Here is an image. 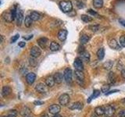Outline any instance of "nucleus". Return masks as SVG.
<instances>
[{"mask_svg": "<svg viewBox=\"0 0 125 117\" xmlns=\"http://www.w3.org/2000/svg\"><path fill=\"white\" fill-rule=\"evenodd\" d=\"M60 7L63 13H70V12H71L73 9V5L70 1L63 0V1H61L60 2Z\"/></svg>", "mask_w": 125, "mask_h": 117, "instance_id": "nucleus-1", "label": "nucleus"}, {"mask_svg": "<svg viewBox=\"0 0 125 117\" xmlns=\"http://www.w3.org/2000/svg\"><path fill=\"white\" fill-rule=\"evenodd\" d=\"M74 77H75V79L78 84L81 86L83 85L84 80V74L83 72L80 71V70H75L74 71Z\"/></svg>", "mask_w": 125, "mask_h": 117, "instance_id": "nucleus-2", "label": "nucleus"}, {"mask_svg": "<svg viewBox=\"0 0 125 117\" xmlns=\"http://www.w3.org/2000/svg\"><path fill=\"white\" fill-rule=\"evenodd\" d=\"M59 102L62 106H66L70 102V96L67 94H62L59 98Z\"/></svg>", "mask_w": 125, "mask_h": 117, "instance_id": "nucleus-3", "label": "nucleus"}, {"mask_svg": "<svg viewBox=\"0 0 125 117\" xmlns=\"http://www.w3.org/2000/svg\"><path fill=\"white\" fill-rule=\"evenodd\" d=\"M73 66L76 70H80V71H83L84 69V66L83 62H82V59L81 58L77 57L75 58V60L73 62Z\"/></svg>", "mask_w": 125, "mask_h": 117, "instance_id": "nucleus-4", "label": "nucleus"}, {"mask_svg": "<svg viewBox=\"0 0 125 117\" xmlns=\"http://www.w3.org/2000/svg\"><path fill=\"white\" fill-rule=\"evenodd\" d=\"M72 76H73V73H72L71 69L66 68L64 70V73H63V77H64V80H66V82L70 83L72 80Z\"/></svg>", "mask_w": 125, "mask_h": 117, "instance_id": "nucleus-5", "label": "nucleus"}, {"mask_svg": "<svg viewBox=\"0 0 125 117\" xmlns=\"http://www.w3.org/2000/svg\"><path fill=\"white\" fill-rule=\"evenodd\" d=\"M31 56L32 58H38L40 56V55L42 54V51L40 49V48L38 46H33L31 49Z\"/></svg>", "mask_w": 125, "mask_h": 117, "instance_id": "nucleus-6", "label": "nucleus"}, {"mask_svg": "<svg viewBox=\"0 0 125 117\" xmlns=\"http://www.w3.org/2000/svg\"><path fill=\"white\" fill-rule=\"evenodd\" d=\"M48 88L49 87L46 84L40 83V84H38L36 86H35V90H36L38 93L45 94L46 92H48Z\"/></svg>", "mask_w": 125, "mask_h": 117, "instance_id": "nucleus-7", "label": "nucleus"}, {"mask_svg": "<svg viewBox=\"0 0 125 117\" xmlns=\"http://www.w3.org/2000/svg\"><path fill=\"white\" fill-rule=\"evenodd\" d=\"M60 110H61L60 105H56V104L52 105L49 107V112L52 115H57L58 113L60 112Z\"/></svg>", "mask_w": 125, "mask_h": 117, "instance_id": "nucleus-8", "label": "nucleus"}, {"mask_svg": "<svg viewBox=\"0 0 125 117\" xmlns=\"http://www.w3.org/2000/svg\"><path fill=\"white\" fill-rule=\"evenodd\" d=\"M115 108L112 105H108L105 108V116L106 117H112L115 114Z\"/></svg>", "mask_w": 125, "mask_h": 117, "instance_id": "nucleus-9", "label": "nucleus"}, {"mask_svg": "<svg viewBox=\"0 0 125 117\" xmlns=\"http://www.w3.org/2000/svg\"><path fill=\"white\" fill-rule=\"evenodd\" d=\"M35 79H36V75L34 73H29L27 74L26 77V81L27 83L29 85H31L34 84V82L35 81Z\"/></svg>", "mask_w": 125, "mask_h": 117, "instance_id": "nucleus-10", "label": "nucleus"}, {"mask_svg": "<svg viewBox=\"0 0 125 117\" xmlns=\"http://www.w3.org/2000/svg\"><path fill=\"white\" fill-rule=\"evenodd\" d=\"M109 46L110 47L113 49H116V50H119L121 49V45H119V43L117 42L115 39H110L108 42Z\"/></svg>", "mask_w": 125, "mask_h": 117, "instance_id": "nucleus-11", "label": "nucleus"}, {"mask_svg": "<svg viewBox=\"0 0 125 117\" xmlns=\"http://www.w3.org/2000/svg\"><path fill=\"white\" fill-rule=\"evenodd\" d=\"M66 36H67V30H60L58 33V38L59 40L61 41H64L66 39Z\"/></svg>", "mask_w": 125, "mask_h": 117, "instance_id": "nucleus-12", "label": "nucleus"}, {"mask_svg": "<svg viewBox=\"0 0 125 117\" xmlns=\"http://www.w3.org/2000/svg\"><path fill=\"white\" fill-rule=\"evenodd\" d=\"M2 17H3V19L5 20L6 22H9V23H11V22H13L14 20L13 17V15H12L11 11H10V12H6V13H4L3 15H2Z\"/></svg>", "mask_w": 125, "mask_h": 117, "instance_id": "nucleus-13", "label": "nucleus"}, {"mask_svg": "<svg viewBox=\"0 0 125 117\" xmlns=\"http://www.w3.org/2000/svg\"><path fill=\"white\" fill-rule=\"evenodd\" d=\"M12 92V89L10 86H4L2 89V95L3 97H7L9 96Z\"/></svg>", "mask_w": 125, "mask_h": 117, "instance_id": "nucleus-14", "label": "nucleus"}, {"mask_svg": "<svg viewBox=\"0 0 125 117\" xmlns=\"http://www.w3.org/2000/svg\"><path fill=\"white\" fill-rule=\"evenodd\" d=\"M55 80H54V77L53 76H49L46 78L45 80V84L48 86L49 88H52L54 84H55Z\"/></svg>", "mask_w": 125, "mask_h": 117, "instance_id": "nucleus-15", "label": "nucleus"}, {"mask_svg": "<svg viewBox=\"0 0 125 117\" xmlns=\"http://www.w3.org/2000/svg\"><path fill=\"white\" fill-rule=\"evenodd\" d=\"M54 80H55V82H56V84H61L62 81V79H63V75L61 73H56L54 74Z\"/></svg>", "mask_w": 125, "mask_h": 117, "instance_id": "nucleus-16", "label": "nucleus"}, {"mask_svg": "<svg viewBox=\"0 0 125 117\" xmlns=\"http://www.w3.org/2000/svg\"><path fill=\"white\" fill-rule=\"evenodd\" d=\"M83 107V104L79 102V101H77V102H74L72 105H70L69 106V108L71 109V110H74V109H78V110H81Z\"/></svg>", "mask_w": 125, "mask_h": 117, "instance_id": "nucleus-17", "label": "nucleus"}, {"mask_svg": "<svg viewBox=\"0 0 125 117\" xmlns=\"http://www.w3.org/2000/svg\"><path fill=\"white\" fill-rule=\"evenodd\" d=\"M23 19V13L22 10H17V25L21 26V23Z\"/></svg>", "mask_w": 125, "mask_h": 117, "instance_id": "nucleus-18", "label": "nucleus"}, {"mask_svg": "<svg viewBox=\"0 0 125 117\" xmlns=\"http://www.w3.org/2000/svg\"><path fill=\"white\" fill-rule=\"evenodd\" d=\"M30 17L33 20V21H37L38 20H40L42 18V15L38 13V12L36 11H33V12H31V14H30Z\"/></svg>", "mask_w": 125, "mask_h": 117, "instance_id": "nucleus-19", "label": "nucleus"}, {"mask_svg": "<svg viewBox=\"0 0 125 117\" xmlns=\"http://www.w3.org/2000/svg\"><path fill=\"white\" fill-rule=\"evenodd\" d=\"M21 116L23 117H27V116H28L30 115V113H31V109L28 108V107H27V106H24V107H23L21 108Z\"/></svg>", "mask_w": 125, "mask_h": 117, "instance_id": "nucleus-20", "label": "nucleus"}, {"mask_svg": "<svg viewBox=\"0 0 125 117\" xmlns=\"http://www.w3.org/2000/svg\"><path fill=\"white\" fill-rule=\"evenodd\" d=\"M116 80V76L113 72H109L108 75V82L109 84H114Z\"/></svg>", "mask_w": 125, "mask_h": 117, "instance_id": "nucleus-21", "label": "nucleus"}, {"mask_svg": "<svg viewBox=\"0 0 125 117\" xmlns=\"http://www.w3.org/2000/svg\"><path fill=\"white\" fill-rule=\"evenodd\" d=\"M47 42H48V39H47L46 38H41L38 40V44L42 49L45 48Z\"/></svg>", "mask_w": 125, "mask_h": 117, "instance_id": "nucleus-22", "label": "nucleus"}, {"mask_svg": "<svg viewBox=\"0 0 125 117\" xmlns=\"http://www.w3.org/2000/svg\"><path fill=\"white\" fill-rule=\"evenodd\" d=\"M49 48H50V50L52 51V52H56V51H59L61 49V47L60 45L58 44V43L52 41V42H51Z\"/></svg>", "mask_w": 125, "mask_h": 117, "instance_id": "nucleus-23", "label": "nucleus"}, {"mask_svg": "<svg viewBox=\"0 0 125 117\" xmlns=\"http://www.w3.org/2000/svg\"><path fill=\"white\" fill-rule=\"evenodd\" d=\"M95 113L98 116H102L105 115V108L102 106H98L95 108Z\"/></svg>", "mask_w": 125, "mask_h": 117, "instance_id": "nucleus-24", "label": "nucleus"}, {"mask_svg": "<svg viewBox=\"0 0 125 117\" xmlns=\"http://www.w3.org/2000/svg\"><path fill=\"white\" fill-rule=\"evenodd\" d=\"M97 57L99 60L103 59V58L105 56V49L103 48H101L97 51Z\"/></svg>", "mask_w": 125, "mask_h": 117, "instance_id": "nucleus-25", "label": "nucleus"}, {"mask_svg": "<svg viewBox=\"0 0 125 117\" xmlns=\"http://www.w3.org/2000/svg\"><path fill=\"white\" fill-rule=\"evenodd\" d=\"M93 6L96 9H100L103 6V0H93Z\"/></svg>", "mask_w": 125, "mask_h": 117, "instance_id": "nucleus-26", "label": "nucleus"}, {"mask_svg": "<svg viewBox=\"0 0 125 117\" xmlns=\"http://www.w3.org/2000/svg\"><path fill=\"white\" fill-rule=\"evenodd\" d=\"M32 22H33V20L31 18L30 16H27L24 19V25L27 27H30L32 25Z\"/></svg>", "mask_w": 125, "mask_h": 117, "instance_id": "nucleus-27", "label": "nucleus"}, {"mask_svg": "<svg viewBox=\"0 0 125 117\" xmlns=\"http://www.w3.org/2000/svg\"><path fill=\"white\" fill-rule=\"evenodd\" d=\"M90 40V36H88V35L87 34H84V35H82V36L80 38V41L82 45H84L86 44L88 41Z\"/></svg>", "mask_w": 125, "mask_h": 117, "instance_id": "nucleus-28", "label": "nucleus"}, {"mask_svg": "<svg viewBox=\"0 0 125 117\" xmlns=\"http://www.w3.org/2000/svg\"><path fill=\"white\" fill-rule=\"evenodd\" d=\"M81 58L82 59H84V61H86V62L90 61V55L88 52L84 51V52L81 53Z\"/></svg>", "mask_w": 125, "mask_h": 117, "instance_id": "nucleus-29", "label": "nucleus"}, {"mask_svg": "<svg viewBox=\"0 0 125 117\" xmlns=\"http://www.w3.org/2000/svg\"><path fill=\"white\" fill-rule=\"evenodd\" d=\"M113 62L112 61H110V60H109V61H106L103 64V67H104L105 69L109 70V69H111V68L113 67Z\"/></svg>", "mask_w": 125, "mask_h": 117, "instance_id": "nucleus-30", "label": "nucleus"}, {"mask_svg": "<svg viewBox=\"0 0 125 117\" xmlns=\"http://www.w3.org/2000/svg\"><path fill=\"white\" fill-rule=\"evenodd\" d=\"M81 20H83L84 22H85V23H89V22L92 21V20H93V18L90 17V16L85 15V14L81 15Z\"/></svg>", "mask_w": 125, "mask_h": 117, "instance_id": "nucleus-31", "label": "nucleus"}, {"mask_svg": "<svg viewBox=\"0 0 125 117\" xmlns=\"http://www.w3.org/2000/svg\"><path fill=\"white\" fill-rule=\"evenodd\" d=\"M109 88H110V86H109V84H104L103 86H102L101 91L103 93H104V94H106L107 92H109Z\"/></svg>", "mask_w": 125, "mask_h": 117, "instance_id": "nucleus-32", "label": "nucleus"}, {"mask_svg": "<svg viewBox=\"0 0 125 117\" xmlns=\"http://www.w3.org/2000/svg\"><path fill=\"white\" fill-rule=\"evenodd\" d=\"M88 28L90 30H92L94 32H97V31H99L101 28V27L99 25H91L88 27Z\"/></svg>", "mask_w": 125, "mask_h": 117, "instance_id": "nucleus-33", "label": "nucleus"}, {"mask_svg": "<svg viewBox=\"0 0 125 117\" xmlns=\"http://www.w3.org/2000/svg\"><path fill=\"white\" fill-rule=\"evenodd\" d=\"M17 111L13 109V110H10L9 112H8L7 117H17Z\"/></svg>", "mask_w": 125, "mask_h": 117, "instance_id": "nucleus-34", "label": "nucleus"}, {"mask_svg": "<svg viewBox=\"0 0 125 117\" xmlns=\"http://www.w3.org/2000/svg\"><path fill=\"white\" fill-rule=\"evenodd\" d=\"M120 44L122 47H125V35H122L120 38Z\"/></svg>", "mask_w": 125, "mask_h": 117, "instance_id": "nucleus-35", "label": "nucleus"}, {"mask_svg": "<svg viewBox=\"0 0 125 117\" xmlns=\"http://www.w3.org/2000/svg\"><path fill=\"white\" fill-rule=\"evenodd\" d=\"M99 95H100V91H99V90H95V91H93V95H92V98H95L99 97Z\"/></svg>", "mask_w": 125, "mask_h": 117, "instance_id": "nucleus-36", "label": "nucleus"}, {"mask_svg": "<svg viewBox=\"0 0 125 117\" xmlns=\"http://www.w3.org/2000/svg\"><path fill=\"white\" fill-rule=\"evenodd\" d=\"M19 38H20V34H17L16 35H14V36H13V38H11V43L16 42L19 39Z\"/></svg>", "mask_w": 125, "mask_h": 117, "instance_id": "nucleus-37", "label": "nucleus"}, {"mask_svg": "<svg viewBox=\"0 0 125 117\" xmlns=\"http://www.w3.org/2000/svg\"><path fill=\"white\" fill-rule=\"evenodd\" d=\"M88 12L90 13V14H92V16H98V13H96L95 11H94L93 10H92V9H89L88 10Z\"/></svg>", "mask_w": 125, "mask_h": 117, "instance_id": "nucleus-38", "label": "nucleus"}, {"mask_svg": "<svg viewBox=\"0 0 125 117\" xmlns=\"http://www.w3.org/2000/svg\"><path fill=\"white\" fill-rule=\"evenodd\" d=\"M118 116L119 117H125V109H124V110H121L119 112Z\"/></svg>", "mask_w": 125, "mask_h": 117, "instance_id": "nucleus-39", "label": "nucleus"}, {"mask_svg": "<svg viewBox=\"0 0 125 117\" xmlns=\"http://www.w3.org/2000/svg\"><path fill=\"white\" fill-rule=\"evenodd\" d=\"M25 45H26V42L24 41H20L18 44V46L21 47V48H23V47H25Z\"/></svg>", "mask_w": 125, "mask_h": 117, "instance_id": "nucleus-40", "label": "nucleus"}, {"mask_svg": "<svg viewBox=\"0 0 125 117\" xmlns=\"http://www.w3.org/2000/svg\"><path fill=\"white\" fill-rule=\"evenodd\" d=\"M120 91L119 90H113V91H109V92H107L105 95H111V94H113V93H116V92H119Z\"/></svg>", "mask_w": 125, "mask_h": 117, "instance_id": "nucleus-41", "label": "nucleus"}, {"mask_svg": "<svg viewBox=\"0 0 125 117\" xmlns=\"http://www.w3.org/2000/svg\"><path fill=\"white\" fill-rule=\"evenodd\" d=\"M119 23H120V24L122 25L123 27H125V20H124V19H120V20H119Z\"/></svg>", "mask_w": 125, "mask_h": 117, "instance_id": "nucleus-42", "label": "nucleus"}, {"mask_svg": "<svg viewBox=\"0 0 125 117\" xmlns=\"http://www.w3.org/2000/svg\"><path fill=\"white\" fill-rule=\"evenodd\" d=\"M33 38V35L31 34V35H27V36H24L23 37V39H25V40H30Z\"/></svg>", "mask_w": 125, "mask_h": 117, "instance_id": "nucleus-43", "label": "nucleus"}, {"mask_svg": "<svg viewBox=\"0 0 125 117\" xmlns=\"http://www.w3.org/2000/svg\"><path fill=\"white\" fill-rule=\"evenodd\" d=\"M34 104L36 105H41L44 104V102H43V101H35L34 102Z\"/></svg>", "mask_w": 125, "mask_h": 117, "instance_id": "nucleus-44", "label": "nucleus"}, {"mask_svg": "<svg viewBox=\"0 0 125 117\" xmlns=\"http://www.w3.org/2000/svg\"><path fill=\"white\" fill-rule=\"evenodd\" d=\"M83 52H84V47L83 46H80L79 49H78V52H79L80 54L82 53Z\"/></svg>", "mask_w": 125, "mask_h": 117, "instance_id": "nucleus-45", "label": "nucleus"}, {"mask_svg": "<svg viewBox=\"0 0 125 117\" xmlns=\"http://www.w3.org/2000/svg\"><path fill=\"white\" fill-rule=\"evenodd\" d=\"M121 77H122L123 78H124V79H125V69H124L121 70Z\"/></svg>", "mask_w": 125, "mask_h": 117, "instance_id": "nucleus-46", "label": "nucleus"}, {"mask_svg": "<svg viewBox=\"0 0 125 117\" xmlns=\"http://www.w3.org/2000/svg\"><path fill=\"white\" fill-rule=\"evenodd\" d=\"M40 117H49V116L47 115V114H44V115H42V116H41Z\"/></svg>", "mask_w": 125, "mask_h": 117, "instance_id": "nucleus-47", "label": "nucleus"}, {"mask_svg": "<svg viewBox=\"0 0 125 117\" xmlns=\"http://www.w3.org/2000/svg\"><path fill=\"white\" fill-rule=\"evenodd\" d=\"M52 117H62V116L57 114V115H54V116H52Z\"/></svg>", "mask_w": 125, "mask_h": 117, "instance_id": "nucleus-48", "label": "nucleus"}, {"mask_svg": "<svg viewBox=\"0 0 125 117\" xmlns=\"http://www.w3.org/2000/svg\"><path fill=\"white\" fill-rule=\"evenodd\" d=\"M121 102H123V103H125V98H123L122 100H121Z\"/></svg>", "mask_w": 125, "mask_h": 117, "instance_id": "nucleus-49", "label": "nucleus"}, {"mask_svg": "<svg viewBox=\"0 0 125 117\" xmlns=\"http://www.w3.org/2000/svg\"><path fill=\"white\" fill-rule=\"evenodd\" d=\"M1 42L2 43L3 42V36H2V35H1Z\"/></svg>", "mask_w": 125, "mask_h": 117, "instance_id": "nucleus-50", "label": "nucleus"}, {"mask_svg": "<svg viewBox=\"0 0 125 117\" xmlns=\"http://www.w3.org/2000/svg\"><path fill=\"white\" fill-rule=\"evenodd\" d=\"M97 116H98L95 114H95H93V115L92 116V117H97Z\"/></svg>", "mask_w": 125, "mask_h": 117, "instance_id": "nucleus-51", "label": "nucleus"}, {"mask_svg": "<svg viewBox=\"0 0 125 117\" xmlns=\"http://www.w3.org/2000/svg\"><path fill=\"white\" fill-rule=\"evenodd\" d=\"M2 117H5V116H2Z\"/></svg>", "mask_w": 125, "mask_h": 117, "instance_id": "nucleus-52", "label": "nucleus"}]
</instances>
